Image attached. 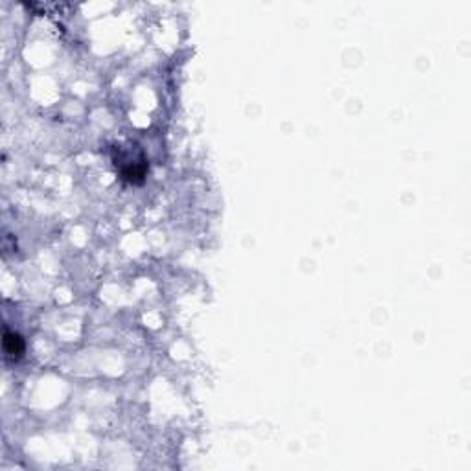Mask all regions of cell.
<instances>
[{"instance_id":"1","label":"cell","mask_w":471,"mask_h":471,"mask_svg":"<svg viewBox=\"0 0 471 471\" xmlns=\"http://www.w3.org/2000/svg\"><path fill=\"white\" fill-rule=\"evenodd\" d=\"M114 164L120 170V177L123 181L131 182V184H140L144 181L145 172H148V162L142 155L139 159H131L129 153H120L118 159H114Z\"/></svg>"},{"instance_id":"2","label":"cell","mask_w":471,"mask_h":471,"mask_svg":"<svg viewBox=\"0 0 471 471\" xmlns=\"http://www.w3.org/2000/svg\"><path fill=\"white\" fill-rule=\"evenodd\" d=\"M4 352L6 357L15 359V361L22 357V353H24V341H22L19 333H4Z\"/></svg>"}]
</instances>
